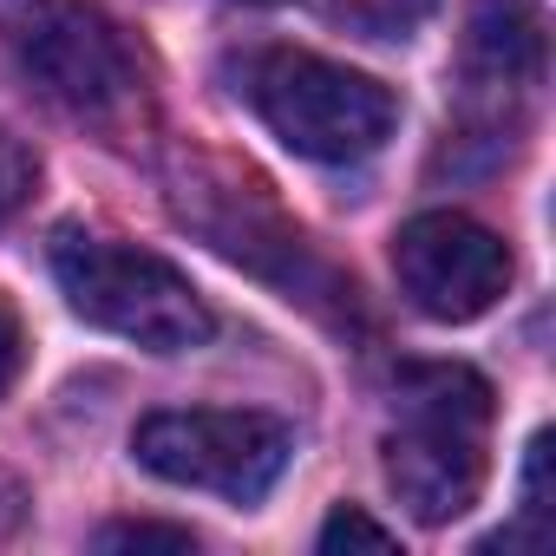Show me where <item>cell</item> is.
Returning <instances> with one entry per match:
<instances>
[{
    "instance_id": "cell-1",
    "label": "cell",
    "mask_w": 556,
    "mask_h": 556,
    "mask_svg": "<svg viewBox=\"0 0 556 556\" xmlns=\"http://www.w3.org/2000/svg\"><path fill=\"white\" fill-rule=\"evenodd\" d=\"M491 387L471 367H406L400 432L387 439V484L419 523H452L484 491Z\"/></svg>"
},
{
    "instance_id": "cell-2",
    "label": "cell",
    "mask_w": 556,
    "mask_h": 556,
    "mask_svg": "<svg viewBox=\"0 0 556 556\" xmlns=\"http://www.w3.org/2000/svg\"><path fill=\"white\" fill-rule=\"evenodd\" d=\"M47 255H53V282L73 302V315L105 328V334H125L151 354H184V348H203L216 328L203 295L190 289V275L151 249L60 229Z\"/></svg>"
},
{
    "instance_id": "cell-3",
    "label": "cell",
    "mask_w": 556,
    "mask_h": 556,
    "mask_svg": "<svg viewBox=\"0 0 556 556\" xmlns=\"http://www.w3.org/2000/svg\"><path fill=\"white\" fill-rule=\"evenodd\" d=\"M249 105L295 157L315 164H361L400 125V99L380 79L315 53H262L249 66Z\"/></svg>"
},
{
    "instance_id": "cell-4",
    "label": "cell",
    "mask_w": 556,
    "mask_h": 556,
    "mask_svg": "<svg viewBox=\"0 0 556 556\" xmlns=\"http://www.w3.org/2000/svg\"><path fill=\"white\" fill-rule=\"evenodd\" d=\"M131 452L164 484L216 491L229 504H262L275 491V478L289 471L295 439H289L282 419H268V413H242V406H170V413H151L131 432Z\"/></svg>"
},
{
    "instance_id": "cell-5",
    "label": "cell",
    "mask_w": 556,
    "mask_h": 556,
    "mask_svg": "<svg viewBox=\"0 0 556 556\" xmlns=\"http://www.w3.org/2000/svg\"><path fill=\"white\" fill-rule=\"evenodd\" d=\"M14 66L66 112H118L138 92V60L92 0H0Z\"/></svg>"
},
{
    "instance_id": "cell-6",
    "label": "cell",
    "mask_w": 556,
    "mask_h": 556,
    "mask_svg": "<svg viewBox=\"0 0 556 556\" xmlns=\"http://www.w3.org/2000/svg\"><path fill=\"white\" fill-rule=\"evenodd\" d=\"M393 275L419 315L478 321L510 289V249L497 229H484L458 210H426L393 236Z\"/></svg>"
},
{
    "instance_id": "cell-7",
    "label": "cell",
    "mask_w": 556,
    "mask_h": 556,
    "mask_svg": "<svg viewBox=\"0 0 556 556\" xmlns=\"http://www.w3.org/2000/svg\"><path fill=\"white\" fill-rule=\"evenodd\" d=\"M543 53H549V27L536 0H471L465 14V66L484 86H536L543 79Z\"/></svg>"
},
{
    "instance_id": "cell-8",
    "label": "cell",
    "mask_w": 556,
    "mask_h": 556,
    "mask_svg": "<svg viewBox=\"0 0 556 556\" xmlns=\"http://www.w3.org/2000/svg\"><path fill=\"white\" fill-rule=\"evenodd\" d=\"M439 0H328V21L361 40H413Z\"/></svg>"
},
{
    "instance_id": "cell-9",
    "label": "cell",
    "mask_w": 556,
    "mask_h": 556,
    "mask_svg": "<svg viewBox=\"0 0 556 556\" xmlns=\"http://www.w3.org/2000/svg\"><path fill=\"white\" fill-rule=\"evenodd\" d=\"M34 184H40V157H34L14 131H0V229H8V223L27 210Z\"/></svg>"
},
{
    "instance_id": "cell-10",
    "label": "cell",
    "mask_w": 556,
    "mask_h": 556,
    "mask_svg": "<svg viewBox=\"0 0 556 556\" xmlns=\"http://www.w3.org/2000/svg\"><path fill=\"white\" fill-rule=\"evenodd\" d=\"M393 543H400V536H393L387 523H374L361 504H341V510L321 523V549H328V556H341V549H374V556H387Z\"/></svg>"
},
{
    "instance_id": "cell-11",
    "label": "cell",
    "mask_w": 556,
    "mask_h": 556,
    "mask_svg": "<svg viewBox=\"0 0 556 556\" xmlns=\"http://www.w3.org/2000/svg\"><path fill=\"white\" fill-rule=\"evenodd\" d=\"M523 517L536 523V536H549V432H536L523 458Z\"/></svg>"
},
{
    "instance_id": "cell-12",
    "label": "cell",
    "mask_w": 556,
    "mask_h": 556,
    "mask_svg": "<svg viewBox=\"0 0 556 556\" xmlns=\"http://www.w3.org/2000/svg\"><path fill=\"white\" fill-rule=\"evenodd\" d=\"M131 543L197 549V536H190V530H177V523H112V530H99V549H131Z\"/></svg>"
},
{
    "instance_id": "cell-13",
    "label": "cell",
    "mask_w": 556,
    "mask_h": 556,
    "mask_svg": "<svg viewBox=\"0 0 556 556\" xmlns=\"http://www.w3.org/2000/svg\"><path fill=\"white\" fill-rule=\"evenodd\" d=\"M21 315L8 308V302H0V393H8L14 387V374H21Z\"/></svg>"
},
{
    "instance_id": "cell-14",
    "label": "cell",
    "mask_w": 556,
    "mask_h": 556,
    "mask_svg": "<svg viewBox=\"0 0 556 556\" xmlns=\"http://www.w3.org/2000/svg\"><path fill=\"white\" fill-rule=\"evenodd\" d=\"M255 8H282V0H255Z\"/></svg>"
}]
</instances>
